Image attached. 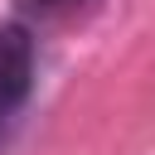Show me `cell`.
I'll list each match as a JSON object with an SVG mask.
<instances>
[{"instance_id":"6da1fadb","label":"cell","mask_w":155,"mask_h":155,"mask_svg":"<svg viewBox=\"0 0 155 155\" xmlns=\"http://www.w3.org/2000/svg\"><path fill=\"white\" fill-rule=\"evenodd\" d=\"M34 82V39L24 24H0V111L15 116Z\"/></svg>"},{"instance_id":"7a4b0ae2","label":"cell","mask_w":155,"mask_h":155,"mask_svg":"<svg viewBox=\"0 0 155 155\" xmlns=\"http://www.w3.org/2000/svg\"><path fill=\"white\" fill-rule=\"evenodd\" d=\"M92 0H15V10L24 19H68L78 10H87Z\"/></svg>"},{"instance_id":"3957f363","label":"cell","mask_w":155,"mask_h":155,"mask_svg":"<svg viewBox=\"0 0 155 155\" xmlns=\"http://www.w3.org/2000/svg\"><path fill=\"white\" fill-rule=\"evenodd\" d=\"M5 131H10V116H5V111H0V140H5Z\"/></svg>"}]
</instances>
